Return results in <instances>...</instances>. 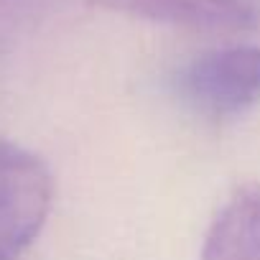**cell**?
I'll return each instance as SVG.
<instances>
[{"mask_svg":"<svg viewBox=\"0 0 260 260\" xmlns=\"http://www.w3.org/2000/svg\"><path fill=\"white\" fill-rule=\"evenodd\" d=\"M54 204L49 166L28 148L0 138V255L21 257Z\"/></svg>","mask_w":260,"mask_h":260,"instance_id":"cell-1","label":"cell"},{"mask_svg":"<svg viewBox=\"0 0 260 260\" xmlns=\"http://www.w3.org/2000/svg\"><path fill=\"white\" fill-rule=\"evenodd\" d=\"M186 102L207 117H235L260 102V46H224L197 56L179 77Z\"/></svg>","mask_w":260,"mask_h":260,"instance_id":"cell-2","label":"cell"},{"mask_svg":"<svg viewBox=\"0 0 260 260\" xmlns=\"http://www.w3.org/2000/svg\"><path fill=\"white\" fill-rule=\"evenodd\" d=\"M133 18L197 31H252L260 26V0H92Z\"/></svg>","mask_w":260,"mask_h":260,"instance_id":"cell-3","label":"cell"},{"mask_svg":"<svg viewBox=\"0 0 260 260\" xmlns=\"http://www.w3.org/2000/svg\"><path fill=\"white\" fill-rule=\"evenodd\" d=\"M199 260H260V184H247L224 202Z\"/></svg>","mask_w":260,"mask_h":260,"instance_id":"cell-4","label":"cell"},{"mask_svg":"<svg viewBox=\"0 0 260 260\" xmlns=\"http://www.w3.org/2000/svg\"><path fill=\"white\" fill-rule=\"evenodd\" d=\"M0 260H18V257H11V255H0Z\"/></svg>","mask_w":260,"mask_h":260,"instance_id":"cell-5","label":"cell"}]
</instances>
